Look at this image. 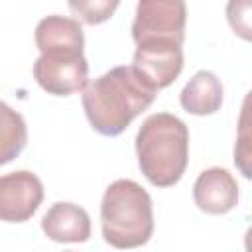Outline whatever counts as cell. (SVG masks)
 <instances>
[{"instance_id":"13","label":"cell","mask_w":252,"mask_h":252,"mask_svg":"<svg viewBox=\"0 0 252 252\" xmlns=\"http://www.w3.org/2000/svg\"><path fill=\"white\" fill-rule=\"evenodd\" d=\"M118 8V2H108V0H91V2H69V10L85 24H102L106 22L114 10Z\"/></svg>"},{"instance_id":"5","label":"cell","mask_w":252,"mask_h":252,"mask_svg":"<svg viewBox=\"0 0 252 252\" xmlns=\"http://www.w3.org/2000/svg\"><path fill=\"white\" fill-rule=\"evenodd\" d=\"M33 79L55 96H69L87 89L89 63L83 51H47L33 63Z\"/></svg>"},{"instance_id":"12","label":"cell","mask_w":252,"mask_h":252,"mask_svg":"<svg viewBox=\"0 0 252 252\" xmlns=\"http://www.w3.org/2000/svg\"><path fill=\"white\" fill-rule=\"evenodd\" d=\"M28 128L24 116L0 100V165L10 163L26 148Z\"/></svg>"},{"instance_id":"3","label":"cell","mask_w":252,"mask_h":252,"mask_svg":"<svg viewBox=\"0 0 252 252\" xmlns=\"http://www.w3.org/2000/svg\"><path fill=\"white\" fill-rule=\"evenodd\" d=\"M100 224L104 240L120 250L146 244L154 232V209L148 191L132 179H116L102 195Z\"/></svg>"},{"instance_id":"4","label":"cell","mask_w":252,"mask_h":252,"mask_svg":"<svg viewBox=\"0 0 252 252\" xmlns=\"http://www.w3.org/2000/svg\"><path fill=\"white\" fill-rule=\"evenodd\" d=\"M185 4L177 0H142L136 6L132 37L136 45L146 41H173L183 45L185 39Z\"/></svg>"},{"instance_id":"9","label":"cell","mask_w":252,"mask_h":252,"mask_svg":"<svg viewBox=\"0 0 252 252\" xmlns=\"http://www.w3.org/2000/svg\"><path fill=\"white\" fill-rule=\"evenodd\" d=\"M41 228L53 242H87L91 236V219L83 207L61 201L47 209Z\"/></svg>"},{"instance_id":"2","label":"cell","mask_w":252,"mask_h":252,"mask_svg":"<svg viewBox=\"0 0 252 252\" xmlns=\"http://www.w3.org/2000/svg\"><path fill=\"white\" fill-rule=\"evenodd\" d=\"M138 165L156 187L175 185L189 159V130L169 112H158L144 120L136 134Z\"/></svg>"},{"instance_id":"7","label":"cell","mask_w":252,"mask_h":252,"mask_svg":"<svg viewBox=\"0 0 252 252\" xmlns=\"http://www.w3.org/2000/svg\"><path fill=\"white\" fill-rule=\"evenodd\" d=\"M43 201V183L32 171H14L0 177V220L24 222Z\"/></svg>"},{"instance_id":"8","label":"cell","mask_w":252,"mask_h":252,"mask_svg":"<svg viewBox=\"0 0 252 252\" xmlns=\"http://www.w3.org/2000/svg\"><path fill=\"white\" fill-rule=\"evenodd\" d=\"M195 205L209 215H224L238 203V185L230 171L222 167L205 169L193 185Z\"/></svg>"},{"instance_id":"11","label":"cell","mask_w":252,"mask_h":252,"mask_svg":"<svg viewBox=\"0 0 252 252\" xmlns=\"http://www.w3.org/2000/svg\"><path fill=\"white\" fill-rule=\"evenodd\" d=\"M183 110L195 116H207L220 108L222 104V85L211 71L195 73L179 94Z\"/></svg>"},{"instance_id":"6","label":"cell","mask_w":252,"mask_h":252,"mask_svg":"<svg viewBox=\"0 0 252 252\" xmlns=\"http://www.w3.org/2000/svg\"><path fill=\"white\" fill-rule=\"evenodd\" d=\"M132 69L156 91L169 87L183 69V49L173 41H146L136 47Z\"/></svg>"},{"instance_id":"1","label":"cell","mask_w":252,"mask_h":252,"mask_svg":"<svg viewBox=\"0 0 252 252\" xmlns=\"http://www.w3.org/2000/svg\"><path fill=\"white\" fill-rule=\"evenodd\" d=\"M156 93L132 67L120 65L87 85L83 108L98 134L118 136L154 102Z\"/></svg>"},{"instance_id":"10","label":"cell","mask_w":252,"mask_h":252,"mask_svg":"<svg viewBox=\"0 0 252 252\" xmlns=\"http://www.w3.org/2000/svg\"><path fill=\"white\" fill-rule=\"evenodd\" d=\"M35 45L39 53L83 51L85 49L83 28L75 18L47 16L35 26Z\"/></svg>"}]
</instances>
